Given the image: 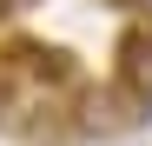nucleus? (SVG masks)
Listing matches in <instances>:
<instances>
[{"mask_svg":"<svg viewBox=\"0 0 152 146\" xmlns=\"http://www.w3.org/2000/svg\"><path fill=\"white\" fill-rule=\"evenodd\" d=\"M66 126L86 133V139H106V133L139 126V113H132V100H126V86H80V93H73Z\"/></svg>","mask_w":152,"mask_h":146,"instance_id":"nucleus-1","label":"nucleus"},{"mask_svg":"<svg viewBox=\"0 0 152 146\" xmlns=\"http://www.w3.org/2000/svg\"><path fill=\"white\" fill-rule=\"evenodd\" d=\"M119 86L132 100V113L152 119V27L126 33V46H119Z\"/></svg>","mask_w":152,"mask_h":146,"instance_id":"nucleus-2","label":"nucleus"},{"mask_svg":"<svg viewBox=\"0 0 152 146\" xmlns=\"http://www.w3.org/2000/svg\"><path fill=\"white\" fill-rule=\"evenodd\" d=\"M132 7H139V20H145V27H152V0H132Z\"/></svg>","mask_w":152,"mask_h":146,"instance_id":"nucleus-3","label":"nucleus"},{"mask_svg":"<svg viewBox=\"0 0 152 146\" xmlns=\"http://www.w3.org/2000/svg\"><path fill=\"white\" fill-rule=\"evenodd\" d=\"M0 20H7V0H0Z\"/></svg>","mask_w":152,"mask_h":146,"instance_id":"nucleus-4","label":"nucleus"}]
</instances>
